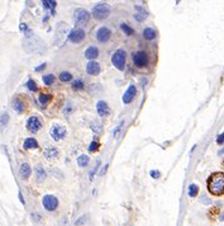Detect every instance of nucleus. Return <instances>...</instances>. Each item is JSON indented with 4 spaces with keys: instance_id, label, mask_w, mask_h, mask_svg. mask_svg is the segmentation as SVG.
Instances as JSON below:
<instances>
[{
    "instance_id": "2eb2a0df",
    "label": "nucleus",
    "mask_w": 224,
    "mask_h": 226,
    "mask_svg": "<svg viewBox=\"0 0 224 226\" xmlns=\"http://www.w3.org/2000/svg\"><path fill=\"white\" fill-rule=\"evenodd\" d=\"M43 155H44V157L47 160H53V159H56V157L58 156V150L56 147H53V146H48V147L44 149Z\"/></svg>"
},
{
    "instance_id": "1a4fd4ad",
    "label": "nucleus",
    "mask_w": 224,
    "mask_h": 226,
    "mask_svg": "<svg viewBox=\"0 0 224 226\" xmlns=\"http://www.w3.org/2000/svg\"><path fill=\"white\" fill-rule=\"evenodd\" d=\"M27 129L28 131H31V132H38L41 129H42V122H41V119L36 117V116H33V117H29L28 118V121H27Z\"/></svg>"
},
{
    "instance_id": "f704fd0d",
    "label": "nucleus",
    "mask_w": 224,
    "mask_h": 226,
    "mask_svg": "<svg viewBox=\"0 0 224 226\" xmlns=\"http://www.w3.org/2000/svg\"><path fill=\"white\" fill-rule=\"evenodd\" d=\"M151 177L153 179H158L160 177H161V173H160L158 170H151Z\"/></svg>"
},
{
    "instance_id": "aec40b11",
    "label": "nucleus",
    "mask_w": 224,
    "mask_h": 226,
    "mask_svg": "<svg viewBox=\"0 0 224 226\" xmlns=\"http://www.w3.org/2000/svg\"><path fill=\"white\" fill-rule=\"evenodd\" d=\"M13 109L16 110L18 113H23L24 112V103L19 99V98H15V99L13 100Z\"/></svg>"
},
{
    "instance_id": "e433bc0d",
    "label": "nucleus",
    "mask_w": 224,
    "mask_h": 226,
    "mask_svg": "<svg viewBox=\"0 0 224 226\" xmlns=\"http://www.w3.org/2000/svg\"><path fill=\"white\" fill-rule=\"evenodd\" d=\"M200 201L203 203H205V204H210L212 203V199H209V198H206V196H201V198H200Z\"/></svg>"
},
{
    "instance_id": "f3484780",
    "label": "nucleus",
    "mask_w": 224,
    "mask_h": 226,
    "mask_svg": "<svg viewBox=\"0 0 224 226\" xmlns=\"http://www.w3.org/2000/svg\"><path fill=\"white\" fill-rule=\"evenodd\" d=\"M99 56V48L95 47V46H90V47H87L86 51H85V57L87 60H95L96 57Z\"/></svg>"
},
{
    "instance_id": "b1692460",
    "label": "nucleus",
    "mask_w": 224,
    "mask_h": 226,
    "mask_svg": "<svg viewBox=\"0 0 224 226\" xmlns=\"http://www.w3.org/2000/svg\"><path fill=\"white\" fill-rule=\"evenodd\" d=\"M188 193L190 197H196L198 193H199V187L196 184H190L189 186V189H188Z\"/></svg>"
},
{
    "instance_id": "dca6fc26",
    "label": "nucleus",
    "mask_w": 224,
    "mask_h": 226,
    "mask_svg": "<svg viewBox=\"0 0 224 226\" xmlns=\"http://www.w3.org/2000/svg\"><path fill=\"white\" fill-rule=\"evenodd\" d=\"M31 173H32V169H31V165H29L28 163H23L22 165H20V169H19V174H20V177H22V179H28L29 177H31Z\"/></svg>"
},
{
    "instance_id": "c03bdc74",
    "label": "nucleus",
    "mask_w": 224,
    "mask_h": 226,
    "mask_svg": "<svg viewBox=\"0 0 224 226\" xmlns=\"http://www.w3.org/2000/svg\"><path fill=\"white\" fill-rule=\"evenodd\" d=\"M223 152H224V149H222V150H220V151H219V152H218V154H219V155H222V154H223Z\"/></svg>"
},
{
    "instance_id": "39448f33",
    "label": "nucleus",
    "mask_w": 224,
    "mask_h": 226,
    "mask_svg": "<svg viewBox=\"0 0 224 226\" xmlns=\"http://www.w3.org/2000/svg\"><path fill=\"white\" fill-rule=\"evenodd\" d=\"M150 57L146 51H137L133 53V62L137 67H145L148 65Z\"/></svg>"
},
{
    "instance_id": "2f4dec72",
    "label": "nucleus",
    "mask_w": 224,
    "mask_h": 226,
    "mask_svg": "<svg viewBox=\"0 0 224 226\" xmlns=\"http://www.w3.org/2000/svg\"><path fill=\"white\" fill-rule=\"evenodd\" d=\"M9 122V114L8 113H1L0 114V126H5Z\"/></svg>"
},
{
    "instance_id": "6e6552de",
    "label": "nucleus",
    "mask_w": 224,
    "mask_h": 226,
    "mask_svg": "<svg viewBox=\"0 0 224 226\" xmlns=\"http://www.w3.org/2000/svg\"><path fill=\"white\" fill-rule=\"evenodd\" d=\"M85 36L86 35H85V31H84V29L75 28L69 33L67 38H69V41H71L72 43H80V42H82L85 40Z\"/></svg>"
},
{
    "instance_id": "7ed1b4c3",
    "label": "nucleus",
    "mask_w": 224,
    "mask_h": 226,
    "mask_svg": "<svg viewBox=\"0 0 224 226\" xmlns=\"http://www.w3.org/2000/svg\"><path fill=\"white\" fill-rule=\"evenodd\" d=\"M125 60H127V52L124 50H117L115 52L113 53V56H112V64L114 66H115V69L118 70H124V67H125Z\"/></svg>"
},
{
    "instance_id": "72a5a7b5",
    "label": "nucleus",
    "mask_w": 224,
    "mask_h": 226,
    "mask_svg": "<svg viewBox=\"0 0 224 226\" xmlns=\"http://www.w3.org/2000/svg\"><path fill=\"white\" fill-rule=\"evenodd\" d=\"M87 221V215H84V216H81L80 219H77L75 221V225L76 226H81V225H84Z\"/></svg>"
},
{
    "instance_id": "c9c22d12",
    "label": "nucleus",
    "mask_w": 224,
    "mask_h": 226,
    "mask_svg": "<svg viewBox=\"0 0 224 226\" xmlns=\"http://www.w3.org/2000/svg\"><path fill=\"white\" fill-rule=\"evenodd\" d=\"M217 144H218V145L224 144V132H222V134L217 137Z\"/></svg>"
},
{
    "instance_id": "393cba45",
    "label": "nucleus",
    "mask_w": 224,
    "mask_h": 226,
    "mask_svg": "<svg viewBox=\"0 0 224 226\" xmlns=\"http://www.w3.org/2000/svg\"><path fill=\"white\" fill-rule=\"evenodd\" d=\"M71 79H72V75H71V72H69V71H62L60 74V80L63 83L70 82Z\"/></svg>"
},
{
    "instance_id": "58836bf2",
    "label": "nucleus",
    "mask_w": 224,
    "mask_h": 226,
    "mask_svg": "<svg viewBox=\"0 0 224 226\" xmlns=\"http://www.w3.org/2000/svg\"><path fill=\"white\" fill-rule=\"evenodd\" d=\"M32 217H33V219H34L36 221H41V216H39V215H37V214H33Z\"/></svg>"
},
{
    "instance_id": "ddd939ff",
    "label": "nucleus",
    "mask_w": 224,
    "mask_h": 226,
    "mask_svg": "<svg viewBox=\"0 0 224 226\" xmlns=\"http://www.w3.org/2000/svg\"><path fill=\"white\" fill-rule=\"evenodd\" d=\"M86 72L89 75H92V76H96L100 72V65L99 62L96 61H89V64L86 65Z\"/></svg>"
},
{
    "instance_id": "a211bd4d",
    "label": "nucleus",
    "mask_w": 224,
    "mask_h": 226,
    "mask_svg": "<svg viewBox=\"0 0 224 226\" xmlns=\"http://www.w3.org/2000/svg\"><path fill=\"white\" fill-rule=\"evenodd\" d=\"M34 172H36V181L38 183L43 182L44 179H46V177H47V174H46V172H44V169H43L42 165H37Z\"/></svg>"
},
{
    "instance_id": "a878e982",
    "label": "nucleus",
    "mask_w": 224,
    "mask_h": 226,
    "mask_svg": "<svg viewBox=\"0 0 224 226\" xmlns=\"http://www.w3.org/2000/svg\"><path fill=\"white\" fill-rule=\"evenodd\" d=\"M51 98H52L51 94H41L39 97H38V100H39V103L42 105H46L51 100Z\"/></svg>"
},
{
    "instance_id": "5701e85b",
    "label": "nucleus",
    "mask_w": 224,
    "mask_h": 226,
    "mask_svg": "<svg viewBox=\"0 0 224 226\" xmlns=\"http://www.w3.org/2000/svg\"><path fill=\"white\" fill-rule=\"evenodd\" d=\"M89 161H90V159H89V156L85 155V154L80 155L77 157V164H79V167H81V168H85L86 165L89 164Z\"/></svg>"
},
{
    "instance_id": "4468645a",
    "label": "nucleus",
    "mask_w": 224,
    "mask_h": 226,
    "mask_svg": "<svg viewBox=\"0 0 224 226\" xmlns=\"http://www.w3.org/2000/svg\"><path fill=\"white\" fill-rule=\"evenodd\" d=\"M148 17V12H147L143 6H139V5H136V14H134V19L137 22H143L145 19H147Z\"/></svg>"
},
{
    "instance_id": "cd10ccee",
    "label": "nucleus",
    "mask_w": 224,
    "mask_h": 226,
    "mask_svg": "<svg viewBox=\"0 0 224 226\" xmlns=\"http://www.w3.org/2000/svg\"><path fill=\"white\" fill-rule=\"evenodd\" d=\"M43 83L46 85H52L54 83V75L52 74H48V75H44L43 76Z\"/></svg>"
},
{
    "instance_id": "20e7f679",
    "label": "nucleus",
    "mask_w": 224,
    "mask_h": 226,
    "mask_svg": "<svg viewBox=\"0 0 224 226\" xmlns=\"http://www.w3.org/2000/svg\"><path fill=\"white\" fill-rule=\"evenodd\" d=\"M89 19H90V13H89L86 9L80 8V9L75 10V14H74V22H75V24L84 25V24H86L89 22Z\"/></svg>"
},
{
    "instance_id": "412c9836",
    "label": "nucleus",
    "mask_w": 224,
    "mask_h": 226,
    "mask_svg": "<svg viewBox=\"0 0 224 226\" xmlns=\"http://www.w3.org/2000/svg\"><path fill=\"white\" fill-rule=\"evenodd\" d=\"M37 147H38V142L33 137H29L24 141V149H27V150H29V149H37Z\"/></svg>"
},
{
    "instance_id": "c756f323",
    "label": "nucleus",
    "mask_w": 224,
    "mask_h": 226,
    "mask_svg": "<svg viewBox=\"0 0 224 226\" xmlns=\"http://www.w3.org/2000/svg\"><path fill=\"white\" fill-rule=\"evenodd\" d=\"M99 146H100V144L98 141H91L90 145H89V147H87V150L90 152H95V151L99 150Z\"/></svg>"
},
{
    "instance_id": "4c0bfd02",
    "label": "nucleus",
    "mask_w": 224,
    "mask_h": 226,
    "mask_svg": "<svg viewBox=\"0 0 224 226\" xmlns=\"http://www.w3.org/2000/svg\"><path fill=\"white\" fill-rule=\"evenodd\" d=\"M44 69H46V64H42L41 66L36 67V71H42V70H44Z\"/></svg>"
},
{
    "instance_id": "473e14b6",
    "label": "nucleus",
    "mask_w": 224,
    "mask_h": 226,
    "mask_svg": "<svg viewBox=\"0 0 224 226\" xmlns=\"http://www.w3.org/2000/svg\"><path fill=\"white\" fill-rule=\"evenodd\" d=\"M91 129H92V131H94L95 134H99V132H101V130H103V127H101V123H99L98 121H94L92 122Z\"/></svg>"
},
{
    "instance_id": "f257e3e1",
    "label": "nucleus",
    "mask_w": 224,
    "mask_h": 226,
    "mask_svg": "<svg viewBox=\"0 0 224 226\" xmlns=\"http://www.w3.org/2000/svg\"><path fill=\"white\" fill-rule=\"evenodd\" d=\"M208 189L214 196L224 194V174L214 173L208 179Z\"/></svg>"
},
{
    "instance_id": "f8f14e48",
    "label": "nucleus",
    "mask_w": 224,
    "mask_h": 226,
    "mask_svg": "<svg viewBox=\"0 0 224 226\" xmlns=\"http://www.w3.org/2000/svg\"><path fill=\"white\" fill-rule=\"evenodd\" d=\"M96 112L100 117H107L109 116V113H110V109H109V105L107 104V102L104 100H99L98 103H96Z\"/></svg>"
},
{
    "instance_id": "37998d69",
    "label": "nucleus",
    "mask_w": 224,
    "mask_h": 226,
    "mask_svg": "<svg viewBox=\"0 0 224 226\" xmlns=\"http://www.w3.org/2000/svg\"><path fill=\"white\" fill-rule=\"evenodd\" d=\"M20 29H22V31H24V29H27V25L22 24V25H20Z\"/></svg>"
},
{
    "instance_id": "a19ab883",
    "label": "nucleus",
    "mask_w": 224,
    "mask_h": 226,
    "mask_svg": "<svg viewBox=\"0 0 224 226\" xmlns=\"http://www.w3.org/2000/svg\"><path fill=\"white\" fill-rule=\"evenodd\" d=\"M108 167H109V164H105V165H104V168H103V170H101V174H105V172H107V169H108Z\"/></svg>"
},
{
    "instance_id": "0eeeda50",
    "label": "nucleus",
    "mask_w": 224,
    "mask_h": 226,
    "mask_svg": "<svg viewBox=\"0 0 224 226\" xmlns=\"http://www.w3.org/2000/svg\"><path fill=\"white\" fill-rule=\"evenodd\" d=\"M49 134H51V136H52V139L54 140V141H61V140H63V139L66 137L67 131H66L65 126H62V125H53L52 127H51Z\"/></svg>"
},
{
    "instance_id": "f03ea898",
    "label": "nucleus",
    "mask_w": 224,
    "mask_h": 226,
    "mask_svg": "<svg viewBox=\"0 0 224 226\" xmlns=\"http://www.w3.org/2000/svg\"><path fill=\"white\" fill-rule=\"evenodd\" d=\"M91 14H92V17H94L95 19L103 20L105 18H108L109 14H110V6H109L107 3H99L92 8Z\"/></svg>"
},
{
    "instance_id": "4be33fe9",
    "label": "nucleus",
    "mask_w": 224,
    "mask_h": 226,
    "mask_svg": "<svg viewBox=\"0 0 224 226\" xmlns=\"http://www.w3.org/2000/svg\"><path fill=\"white\" fill-rule=\"evenodd\" d=\"M42 4H43V6L46 9H51L52 14H54V8L57 5V3L54 0H44V1H42Z\"/></svg>"
},
{
    "instance_id": "79ce46f5",
    "label": "nucleus",
    "mask_w": 224,
    "mask_h": 226,
    "mask_svg": "<svg viewBox=\"0 0 224 226\" xmlns=\"http://www.w3.org/2000/svg\"><path fill=\"white\" fill-rule=\"evenodd\" d=\"M19 199H20V202H22L23 204L25 203V202H24V198H23V196H22V193H20V192H19Z\"/></svg>"
},
{
    "instance_id": "bb28decb",
    "label": "nucleus",
    "mask_w": 224,
    "mask_h": 226,
    "mask_svg": "<svg viewBox=\"0 0 224 226\" xmlns=\"http://www.w3.org/2000/svg\"><path fill=\"white\" fill-rule=\"evenodd\" d=\"M120 29L125 33V35H128V36H132V35H133V32H134V31H133V28H132V27H129V25H128V24H125V23H122V24H120Z\"/></svg>"
},
{
    "instance_id": "7c9ffc66",
    "label": "nucleus",
    "mask_w": 224,
    "mask_h": 226,
    "mask_svg": "<svg viewBox=\"0 0 224 226\" xmlns=\"http://www.w3.org/2000/svg\"><path fill=\"white\" fill-rule=\"evenodd\" d=\"M27 88H28L31 92H37V90H38V87H37L36 82H34V80H32V79H29L28 82H27Z\"/></svg>"
},
{
    "instance_id": "6ab92c4d",
    "label": "nucleus",
    "mask_w": 224,
    "mask_h": 226,
    "mask_svg": "<svg viewBox=\"0 0 224 226\" xmlns=\"http://www.w3.org/2000/svg\"><path fill=\"white\" fill-rule=\"evenodd\" d=\"M143 38H145V40H147V41L155 40V38H156L155 29H152V28H150V27L145 28V31H143Z\"/></svg>"
},
{
    "instance_id": "9d476101",
    "label": "nucleus",
    "mask_w": 224,
    "mask_h": 226,
    "mask_svg": "<svg viewBox=\"0 0 224 226\" xmlns=\"http://www.w3.org/2000/svg\"><path fill=\"white\" fill-rule=\"evenodd\" d=\"M112 37V31L107 27H100L98 29V32H96V40L101 43H105V42H108L110 40Z\"/></svg>"
},
{
    "instance_id": "ea45409f",
    "label": "nucleus",
    "mask_w": 224,
    "mask_h": 226,
    "mask_svg": "<svg viewBox=\"0 0 224 226\" xmlns=\"http://www.w3.org/2000/svg\"><path fill=\"white\" fill-rule=\"evenodd\" d=\"M119 132H120V127H118V129L115 130V132H114V137H118V134H119Z\"/></svg>"
},
{
    "instance_id": "9b49d317",
    "label": "nucleus",
    "mask_w": 224,
    "mask_h": 226,
    "mask_svg": "<svg viewBox=\"0 0 224 226\" xmlns=\"http://www.w3.org/2000/svg\"><path fill=\"white\" fill-rule=\"evenodd\" d=\"M137 95V88L134 85H129V88L125 90L124 95H123V102L125 104H129L130 102L134 99V97Z\"/></svg>"
},
{
    "instance_id": "423d86ee",
    "label": "nucleus",
    "mask_w": 224,
    "mask_h": 226,
    "mask_svg": "<svg viewBox=\"0 0 224 226\" xmlns=\"http://www.w3.org/2000/svg\"><path fill=\"white\" fill-rule=\"evenodd\" d=\"M42 204H43L44 210H47L49 212L56 211L58 207V199L57 197H54L52 194H46L43 198H42Z\"/></svg>"
},
{
    "instance_id": "c85d7f7f",
    "label": "nucleus",
    "mask_w": 224,
    "mask_h": 226,
    "mask_svg": "<svg viewBox=\"0 0 224 226\" xmlns=\"http://www.w3.org/2000/svg\"><path fill=\"white\" fill-rule=\"evenodd\" d=\"M72 88L75 89V90H82V89H84V82H82L81 79L75 80V82L72 83Z\"/></svg>"
}]
</instances>
